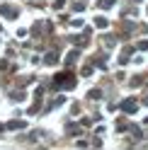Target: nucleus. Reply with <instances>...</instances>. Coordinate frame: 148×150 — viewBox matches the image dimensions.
<instances>
[{
	"label": "nucleus",
	"instance_id": "nucleus-1",
	"mask_svg": "<svg viewBox=\"0 0 148 150\" xmlns=\"http://www.w3.org/2000/svg\"><path fill=\"white\" fill-rule=\"evenodd\" d=\"M136 109H138V102L136 99H124L122 102V111H126V114H134Z\"/></svg>",
	"mask_w": 148,
	"mask_h": 150
},
{
	"label": "nucleus",
	"instance_id": "nucleus-2",
	"mask_svg": "<svg viewBox=\"0 0 148 150\" xmlns=\"http://www.w3.org/2000/svg\"><path fill=\"white\" fill-rule=\"evenodd\" d=\"M20 128H27L24 121H7L5 124V131H20Z\"/></svg>",
	"mask_w": 148,
	"mask_h": 150
},
{
	"label": "nucleus",
	"instance_id": "nucleus-3",
	"mask_svg": "<svg viewBox=\"0 0 148 150\" xmlns=\"http://www.w3.org/2000/svg\"><path fill=\"white\" fill-rule=\"evenodd\" d=\"M0 12H3L7 20H15V15H17V10H15V7H7V5H3V7H0Z\"/></svg>",
	"mask_w": 148,
	"mask_h": 150
},
{
	"label": "nucleus",
	"instance_id": "nucleus-4",
	"mask_svg": "<svg viewBox=\"0 0 148 150\" xmlns=\"http://www.w3.org/2000/svg\"><path fill=\"white\" fill-rule=\"evenodd\" d=\"M49 65H53V63H58V53L56 51H51V53H46V58H44Z\"/></svg>",
	"mask_w": 148,
	"mask_h": 150
},
{
	"label": "nucleus",
	"instance_id": "nucleus-5",
	"mask_svg": "<svg viewBox=\"0 0 148 150\" xmlns=\"http://www.w3.org/2000/svg\"><path fill=\"white\" fill-rule=\"evenodd\" d=\"M112 5H114V0H100V7H102V10H109Z\"/></svg>",
	"mask_w": 148,
	"mask_h": 150
},
{
	"label": "nucleus",
	"instance_id": "nucleus-6",
	"mask_svg": "<svg viewBox=\"0 0 148 150\" xmlns=\"http://www.w3.org/2000/svg\"><path fill=\"white\" fill-rule=\"evenodd\" d=\"M114 44H117V39H114V36H112V34H109V36H107V39H105V46H109V49H112V46H114Z\"/></svg>",
	"mask_w": 148,
	"mask_h": 150
},
{
	"label": "nucleus",
	"instance_id": "nucleus-7",
	"mask_svg": "<svg viewBox=\"0 0 148 150\" xmlns=\"http://www.w3.org/2000/svg\"><path fill=\"white\" fill-rule=\"evenodd\" d=\"M95 27H107V20H105V17H97V20H95Z\"/></svg>",
	"mask_w": 148,
	"mask_h": 150
},
{
	"label": "nucleus",
	"instance_id": "nucleus-8",
	"mask_svg": "<svg viewBox=\"0 0 148 150\" xmlns=\"http://www.w3.org/2000/svg\"><path fill=\"white\" fill-rule=\"evenodd\" d=\"M100 97H102V92H100V90H92L90 92V99H100Z\"/></svg>",
	"mask_w": 148,
	"mask_h": 150
},
{
	"label": "nucleus",
	"instance_id": "nucleus-9",
	"mask_svg": "<svg viewBox=\"0 0 148 150\" xmlns=\"http://www.w3.org/2000/svg\"><path fill=\"white\" fill-rule=\"evenodd\" d=\"M12 99H15V102H22V99H24V92H15Z\"/></svg>",
	"mask_w": 148,
	"mask_h": 150
},
{
	"label": "nucleus",
	"instance_id": "nucleus-10",
	"mask_svg": "<svg viewBox=\"0 0 148 150\" xmlns=\"http://www.w3.org/2000/svg\"><path fill=\"white\" fill-rule=\"evenodd\" d=\"M75 58H78V51H70V53H68V63H73Z\"/></svg>",
	"mask_w": 148,
	"mask_h": 150
},
{
	"label": "nucleus",
	"instance_id": "nucleus-11",
	"mask_svg": "<svg viewBox=\"0 0 148 150\" xmlns=\"http://www.w3.org/2000/svg\"><path fill=\"white\" fill-rule=\"evenodd\" d=\"M90 73H92V65H85V68H83V75H85V78H88Z\"/></svg>",
	"mask_w": 148,
	"mask_h": 150
},
{
	"label": "nucleus",
	"instance_id": "nucleus-12",
	"mask_svg": "<svg viewBox=\"0 0 148 150\" xmlns=\"http://www.w3.org/2000/svg\"><path fill=\"white\" fill-rule=\"evenodd\" d=\"M3 131H5V124H0V133H3Z\"/></svg>",
	"mask_w": 148,
	"mask_h": 150
},
{
	"label": "nucleus",
	"instance_id": "nucleus-13",
	"mask_svg": "<svg viewBox=\"0 0 148 150\" xmlns=\"http://www.w3.org/2000/svg\"><path fill=\"white\" fill-rule=\"evenodd\" d=\"M136 3H141V0H136Z\"/></svg>",
	"mask_w": 148,
	"mask_h": 150
}]
</instances>
